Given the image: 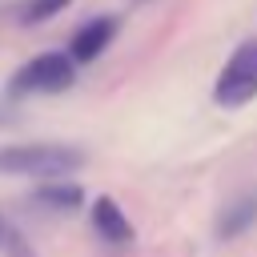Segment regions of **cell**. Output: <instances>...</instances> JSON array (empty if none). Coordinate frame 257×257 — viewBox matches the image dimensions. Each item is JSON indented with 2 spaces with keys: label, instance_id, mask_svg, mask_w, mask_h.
I'll list each match as a JSON object with an SVG mask.
<instances>
[{
  "label": "cell",
  "instance_id": "obj_1",
  "mask_svg": "<svg viewBox=\"0 0 257 257\" xmlns=\"http://www.w3.org/2000/svg\"><path fill=\"white\" fill-rule=\"evenodd\" d=\"M84 153L76 145H0V177H36V181H60L84 169Z\"/></svg>",
  "mask_w": 257,
  "mask_h": 257
},
{
  "label": "cell",
  "instance_id": "obj_2",
  "mask_svg": "<svg viewBox=\"0 0 257 257\" xmlns=\"http://www.w3.org/2000/svg\"><path fill=\"white\" fill-rule=\"evenodd\" d=\"M72 80H76V60L68 52H36L12 72L8 96H52L72 88Z\"/></svg>",
  "mask_w": 257,
  "mask_h": 257
},
{
  "label": "cell",
  "instance_id": "obj_3",
  "mask_svg": "<svg viewBox=\"0 0 257 257\" xmlns=\"http://www.w3.org/2000/svg\"><path fill=\"white\" fill-rule=\"evenodd\" d=\"M257 96V40H245L229 60L225 68L217 72V84H213V100L221 108H241Z\"/></svg>",
  "mask_w": 257,
  "mask_h": 257
},
{
  "label": "cell",
  "instance_id": "obj_4",
  "mask_svg": "<svg viewBox=\"0 0 257 257\" xmlns=\"http://www.w3.org/2000/svg\"><path fill=\"white\" fill-rule=\"evenodd\" d=\"M116 16H92V20H84L76 32H72V40H68V56L76 60V64H92L108 44H112V36H116Z\"/></svg>",
  "mask_w": 257,
  "mask_h": 257
},
{
  "label": "cell",
  "instance_id": "obj_5",
  "mask_svg": "<svg viewBox=\"0 0 257 257\" xmlns=\"http://www.w3.org/2000/svg\"><path fill=\"white\" fill-rule=\"evenodd\" d=\"M88 221H92L96 237L108 241V245H133V237H137L133 233V221L124 217V209L112 197H96L92 209H88Z\"/></svg>",
  "mask_w": 257,
  "mask_h": 257
},
{
  "label": "cell",
  "instance_id": "obj_6",
  "mask_svg": "<svg viewBox=\"0 0 257 257\" xmlns=\"http://www.w3.org/2000/svg\"><path fill=\"white\" fill-rule=\"evenodd\" d=\"M32 205H40L44 213H76L80 205H84V189L76 185V181H44L36 193H32Z\"/></svg>",
  "mask_w": 257,
  "mask_h": 257
},
{
  "label": "cell",
  "instance_id": "obj_7",
  "mask_svg": "<svg viewBox=\"0 0 257 257\" xmlns=\"http://www.w3.org/2000/svg\"><path fill=\"white\" fill-rule=\"evenodd\" d=\"M253 221H257V197H241V201H233V205L221 213L217 237H221V241H233V237H241Z\"/></svg>",
  "mask_w": 257,
  "mask_h": 257
},
{
  "label": "cell",
  "instance_id": "obj_8",
  "mask_svg": "<svg viewBox=\"0 0 257 257\" xmlns=\"http://www.w3.org/2000/svg\"><path fill=\"white\" fill-rule=\"evenodd\" d=\"M68 4H72V0H28V4H24V12H20V20L32 28V24H44V20L60 16Z\"/></svg>",
  "mask_w": 257,
  "mask_h": 257
},
{
  "label": "cell",
  "instance_id": "obj_9",
  "mask_svg": "<svg viewBox=\"0 0 257 257\" xmlns=\"http://www.w3.org/2000/svg\"><path fill=\"white\" fill-rule=\"evenodd\" d=\"M4 241H8V257H36V253H32V245H28L20 233H8Z\"/></svg>",
  "mask_w": 257,
  "mask_h": 257
},
{
  "label": "cell",
  "instance_id": "obj_10",
  "mask_svg": "<svg viewBox=\"0 0 257 257\" xmlns=\"http://www.w3.org/2000/svg\"><path fill=\"white\" fill-rule=\"evenodd\" d=\"M0 241H4V225H0Z\"/></svg>",
  "mask_w": 257,
  "mask_h": 257
}]
</instances>
